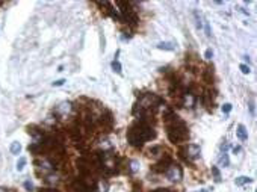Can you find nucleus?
I'll return each mask as SVG.
<instances>
[{
	"instance_id": "f257e3e1",
	"label": "nucleus",
	"mask_w": 257,
	"mask_h": 192,
	"mask_svg": "<svg viewBox=\"0 0 257 192\" xmlns=\"http://www.w3.org/2000/svg\"><path fill=\"white\" fill-rule=\"evenodd\" d=\"M154 138H156V130L142 121H136L135 124H132L127 130V142L135 148H142V145L147 141H151Z\"/></svg>"
},
{
	"instance_id": "f03ea898",
	"label": "nucleus",
	"mask_w": 257,
	"mask_h": 192,
	"mask_svg": "<svg viewBox=\"0 0 257 192\" xmlns=\"http://www.w3.org/2000/svg\"><path fill=\"white\" fill-rule=\"evenodd\" d=\"M117 6L120 8L121 11V20L124 23H127L128 26L135 27L138 24V15L135 12V9H132L130 3H126V2H117Z\"/></svg>"
},
{
	"instance_id": "7ed1b4c3",
	"label": "nucleus",
	"mask_w": 257,
	"mask_h": 192,
	"mask_svg": "<svg viewBox=\"0 0 257 192\" xmlns=\"http://www.w3.org/2000/svg\"><path fill=\"white\" fill-rule=\"evenodd\" d=\"M171 163H172V157L171 156H165V157H162L157 163H154V165L151 166V171H153V173H157V174L166 173L168 168L171 166Z\"/></svg>"
},
{
	"instance_id": "20e7f679",
	"label": "nucleus",
	"mask_w": 257,
	"mask_h": 192,
	"mask_svg": "<svg viewBox=\"0 0 257 192\" xmlns=\"http://www.w3.org/2000/svg\"><path fill=\"white\" fill-rule=\"evenodd\" d=\"M165 174L168 175V179L172 180V182H179L180 179L183 177V169H181V166L180 165H177V163L172 162L171 166L168 168V171H166Z\"/></svg>"
},
{
	"instance_id": "39448f33",
	"label": "nucleus",
	"mask_w": 257,
	"mask_h": 192,
	"mask_svg": "<svg viewBox=\"0 0 257 192\" xmlns=\"http://www.w3.org/2000/svg\"><path fill=\"white\" fill-rule=\"evenodd\" d=\"M100 126H102V129L106 132V133H109V132L112 130V127H113V115H112V112L106 111V112L100 117Z\"/></svg>"
},
{
	"instance_id": "423d86ee",
	"label": "nucleus",
	"mask_w": 257,
	"mask_h": 192,
	"mask_svg": "<svg viewBox=\"0 0 257 192\" xmlns=\"http://www.w3.org/2000/svg\"><path fill=\"white\" fill-rule=\"evenodd\" d=\"M236 133H238V138H239L240 141L248 139V132H247V129H245V126H244V124H239V126H238V130H236Z\"/></svg>"
},
{
	"instance_id": "0eeeda50",
	"label": "nucleus",
	"mask_w": 257,
	"mask_h": 192,
	"mask_svg": "<svg viewBox=\"0 0 257 192\" xmlns=\"http://www.w3.org/2000/svg\"><path fill=\"white\" fill-rule=\"evenodd\" d=\"M203 79H204L206 83H213V71L212 68H206L203 73Z\"/></svg>"
},
{
	"instance_id": "6e6552de",
	"label": "nucleus",
	"mask_w": 257,
	"mask_h": 192,
	"mask_svg": "<svg viewBox=\"0 0 257 192\" xmlns=\"http://www.w3.org/2000/svg\"><path fill=\"white\" fill-rule=\"evenodd\" d=\"M253 182V179H249V177H245V175H242V177H238L236 180H234V183L238 184V186H242V184L245 183H251Z\"/></svg>"
},
{
	"instance_id": "1a4fd4ad",
	"label": "nucleus",
	"mask_w": 257,
	"mask_h": 192,
	"mask_svg": "<svg viewBox=\"0 0 257 192\" xmlns=\"http://www.w3.org/2000/svg\"><path fill=\"white\" fill-rule=\"evenodd\" d=\"M20 151H21V144L17 142V141L12 142V144H11V153H12V154H20Z\"/></svg>"
},
{
	"instance_id": "9d476101",
	"label": "nucleus",
	"mask_w": 257,
	"mask_h": 192,
	"mask_svg": "<svg viewBox=\"0 0 257 192\" xmlns=\"http://www.w3.org/2000/svg\"><path fill=\"white\" fill-rule=\"evenodd\" d=\"M150 154H151V156H160V154H163V148L160 145L151 147V148H150Z\"/></svg>"
},
{
	"instance_id": "9b49d317",
	"label": "nucleus",
	"mask_w": 257,
	"mask_h": 192,
	"mask_svg": "<svg viewBox=\"0 0 257 192\" xmlns=\"http://www.w3.org/2000/svg\"><path fill=\"white\" fill-rule=\"evenodd\" d=\"M228 163H230V160H228L227 153H223V154H221V157H219V165L225 168V166H228Z\"/></svg>"
},
{
	"instance_id": "f8f14e48",
	"label": "nucleus",
	"mask_w": 257,
	"mask_h": 192,
	"mask_svg": "<svg viewBox=\"0 0 257 192\" xmlns=\"http://www.w3.org/2000/svg\"><path fill=\"white\" fill-rule=\"evenodd\" d=\"M157 49H160V50H174V45L170 43H159L157 44Z\"/></svg>"
},
{
	"instance_id": "ddd939ff",
	"label": "nucleus",
	"mask_w": 257,
	"mask_h": 192,
	"mask_svg": "<svg viewBox=\"0 0 257 192\" xmlns=\"http://www.w3.org/2000/svg\"><path fill=\"white\" fill-rule=\"evenodd\" d=\"M112 70L115 71V73H118L121 74V64L118 61H112Z\"/></svg>"
},
{
	"instance_id": "4468645a",
	"label": "nucleus",
	"mask_w": 257,
	"mask_h": 192,
	"mask_svg": "<svg viewBox=\"0 0 257 192\" xmlns=\"http://www.w3.org/2000/svg\"><path fill=\"white\" fill-rule=\"evenodd\" d=\"M24 165H26V157H20L17 162V171H21L24 168Z\"/></svg>"
},
{
	"instance_id": "2eb2a0df",
	"label": "nucleus",
	"mask_w": 257,
	"mask_h": 192,
	"mask_svg": "<svg viewBox=\"0 0 257 192\" xmlns=\"http://www.w3.org/2000/svg\"><path fill=\"white\" fill-rule=\"evenodd\" d=\"M212 173H213V175H215V180H216V182H221V174H219V171H218L216 166H212Z\"/></svg>"
},
{
	"instance_id": "dca6fc26",
	"label": "nucleus",
	"mask_w": 257,
	"mask_h": 192,
	"mask_svg": "<svg viewBox=\"0 0 257 192\" xmlns=\"http://www.w3.org/2000/svg\"><path fill=\"white\" fill-rule=\"evenodd\" d=\"M231 107H233V106H231L230 103H225V105L223 106V112L224 114H228V112L231 111Z\"/></svg>"
},
{
	"instance_id": "f3484780",
	"label": "nucleus",
	"mask_w": 257,
	"mask_h": 192,
	"mask_svg": "<svg viewBox=\"0 0 257 192\" xmlns=\"http://www.w3.org/2000/svg\"><path fill=\"white\" fill-rule=\"evenodd\" d=\"M204 58L206 59H212V58H213V52H212V49H207V50H206Z\"/></svg>"
},
{
	"instance_id": "a211bd4d",
	"label": "nucleus",
	"mask_w": 257,
	"mask_h": 192,
	"mask_svg": "<svg viewBox=\"0 0 257 192\" xmlns=\"http://www.w3.org/2000/svg\"><path fill=\"white\" fill-rule=\"evenodd\" d=\"M240 71H242L244 74H249V68H248V65H245V64H242V65H240Z\"/></svg>"
},
{
	"instance_id": "6ab92c4d",
	"label": "nucleus",
	"mask_w": 257,
	"mask_h": 192,
	"mask_svg": "<svg viewBox=\"0 0 257 192\" xmlns=\"http://www.w3.org/2000/svg\"><path fill=\"white\" fill-rule=\"evenodd\" d=\"M24 188L27 189V191H32V189H34V184L30 183L29 180H26V182H24Z\"/></svg>"
},
{
	"instance_id": "aec40b11",
	"label": "nucleus",
	"mask_w": 257,
	"mask_h": 192,
	"mask_svg": "<svg viewBox=\"0 0 257 192\" xmlns=\"http://www.w3.org/2000/svg\"><path fill=\"white\" fill-rule=\"evenodd\" d=\"M64 83H65V80H64V79H60V80L53 82V86H60V85H64Z\"/></svg>"
},
{
	"instance_id": "412c9836",
	"label": "nucleus",
	"mask_w": 257,
	"mask_h": 192,
	"mask_svg": "<svg viewBox=\"0 0 257 192\" xmlns=\"http://www.w3.org/2000/svg\"><path fill=\"white\" fill-rule=\"evenodd\" d=\"M38 192H59V191H56V189H39Z\"/></svg>"
},
{
	"instance_id": "4be33fe9",
	"label": "nucleus",
	"mask_w": 257,
	"mask_h": 192,
	"mask_svg": "<svg viewBox=\"0 0 257 192\" xmlns=\"http://www.w3.org/2000/svg\"><path fill=\"white\" fill-rule=\"evenodd\" d=\"M239 151H240V147H234L233 148V153H239Z\"/></svg>"
},
{
	"instance_id": "5701e85b",
	"label": "nucleus",
	"mask_w": 257,
	"mask_h": 192,
	"mask_svg": "<svg viewBox=\"0 0 257 192\" xmlns=\"http://www.w3.org/2000/svg\"><path fill=\"white\" fill-rule=\"evenodd\" d=\"M200 192H206V191H200Z\"/></svg>"
}]
</instances>
